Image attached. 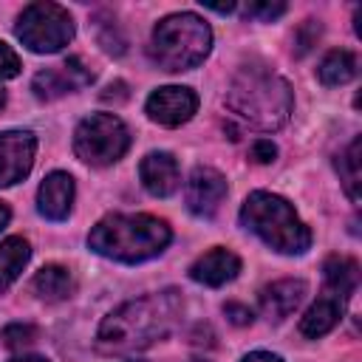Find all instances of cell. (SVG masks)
I'll use <instances>...</instances> for the list:
<instances>
[{
	"label": "cell",
	"instance_id": "cell-1",
	"mask_svg": "<svg viewBox=\"0 0 362 362\" xmlns=\"http://www.w3.org/2000/svg\"><path fill=\"white\" fill-rule=\"evenodd\" d=\"M181 308L184 303L173 288L130 300L102 320L96 334L99 348L107 354H130L147 348L173 331L181 317Z\"/></svg>",
	"mask_w": 362,
	"mask_h": 362
},
{
	"label": "cell",
	"instance_id": "cell-2",
	"mask_svg": "<svg viewBox=\"0 0 362 362\" xmlns=\"http://www.w3.org/2000/svg\"><path fill=\"white\" fill-rule=\"evenodd\" d=\"M226 107L232 110L235 119H240L252 130L272 133L288 122L294 96L280 74L252 62L232 76L226 88Z\"/></svg>",
	"mask_w": 362,
	"mask_h": 362
},
{
	"label": "cell",
	"instance_id": "cell-3",
	"mask_svg": "<svg viewBox=\"0 0 362 362\" xmlns=\"http://www.w3.org/2000/svg\"><path fill=\"white\" fill-rule=\"evenodd\" d=\"M173 232L167 221L153 218V215H127V212H113L105 215L88 235V246L119 263H141L156 255H161L170 243Z\"/></svg>",
	"mask_w": 362,
	"mask_h": 362
},
{
	"label": "cell",
	"instance_id": "cell-4",
	"mask_svg": "<svg viewBox=\"0 0 362 362\" xmlns=\"http://www.w3.org/2000/svg\"><path fill=\"white\" fill-rule=\"evenodd\" d=\"M240 223L280 255H303L311 246V232L294 206L274 192H252L240 206Z\"/></svg>",
	"mask_w": 362,
	"mask_h": 362
},
{
	"label": "cell",
	"instance_id": "cell-5",
	"mask_svg": "<svg viewBox=\"0 0 362 362\" xmlns=\"http://www.w3.org/2000/svg\"><path fill=\"white\" fill-rule=\"evenodd\" d=\"M209 48H212V31L192 11L164 17L153 28V40H150V57L164 71H189L204 62Z\"/></svg>",
	"mask_w": 362,
	"mask_h": 362
},
{
	"label": "cell",
	"instance_id": "cell-6",
	"mask_svg": "<svg viewBox=\"0 0 362 362\" xmlns=\"http://www.w3.org/2000/svg\"><path fill=\"white\" fill-rule=\"evenodd\" d=\"M17 37L34 54H57L74 40V20L57 3H31L17 17Z\"/></svg>",
	"mask_w": 362,
	"mask_h": 362
},
{
	"label": "cell",
	"instance_id": "cell-7",
	"mask_svg": "<svg viewBox=\"0 0 362 362\" xmlns=\"http://www.w3.org/2000/svg\"><path fill=\"white\" fill-rule=\"evenodd\" d=\"M130 147V133L124 122L113 113H90L79 122L74 133V153L93 167H107L119 161Z\"/></svg>",
	"mask_w": 362,
	"mask_h": 362
},
{
	"label": "cell",
	"instance_id": "cell-8",
	"mask_svg": "<svg viewBox=\"0 0 362 362\" xmlns=\"http://www.w3.org/2000/svg\"><path fill=\"white\" fill-rule=\"evenodd\" d=\"M37 139L28 130H6L0 133V187H11L23 181L34 167Z\"/></svg>",
	"mask_w": 362,
	"mask_h": 362
},
{
	"label": "cell",
	"instance_id": "cell-9",
	"mask_svg": "<svg viewBox=\"0 0 362 362\" xmlns=\"http://www.w3.org/2000/svg\"><path fill=\"white\" fill-rule=\"evenodd\" d=\"M147 116L156 122V124H164V127H178L184 122L192 119V113L198 110V96L195 90L189 88H181V85H167V88H158L147 96V105H144Z\"/></svg>",
	"mask_w": 362,
	"mask_h": 362
},
{
	"label": "cell",
	"instance_id": "cell-10",
	"mask_svg": "<svg viewBox=\"0 0 362 362\" xmlns=\"http://www.w3.org/2000/svg\"><path fill=\"white\" fill-rule=\"evenodd\" d=\"M88 82H93V74L82 65L79 57H71L65 59L62 65L57 68H45L34 76L31 88L37 93V99H59L65 93H74L79 88H85Z\"/></svg>",
	"mask_w": 362,
	"mask_h": 362
},
{
	"label": "cell",
	"instance_id": "cell-11",
	"mask_svg": "<svg viewBox=\"0 0 362 362\" xmlns=\"http://www.w3.org/2000/svg\"><path fill=\"white\" fill-rule=\"evenodd\" d=\"M187 206L198 218H209L218 212L221 201L226 198V178L212 167H195L187 181Z\"/></svg>",
	"mask_w": 362,
	"mask_h": 362
},
{
	"label": "cell",
	"instance_id": "cell-12",
	"mask_svg": "<svg viewBox=\"0 0 362 362\" xmlns=\"http://www.w3.org/2000/svg\"><path fill=\"white\" fill-rule=\"evenodd\" d=\"M139 178L144 184V189L156 198H167L178 189V161L164 153V150H156V153H147L139 164Z\"/></svg>",
	"mask_w": 362,
	"mask_h": 362
},
{
	"label": "cell",
	"instance_id": "cell-13",
	"mask_svg": "<svg viewBox=\"0 0 362 362\" xmlns=\"http://www.w3.org/2000/svg\"><path fill=\"white\" fill-rule=\"evenodd\" d=\"M74 204V178L68 173H51L37 189V209L48 221H65Z\"/></svg>",
	"mask_w": 362,
	"mask_h": 362
},
{
	"label": "cell",
	"instance_id": "cell-14",
	"mask_svg": "<svg viewBox=\"0 0 362 362\" xmlns=\"http://www.w3.org/2000/svg\"><path fill=\"white\" fill-rule=\"evenodd\" d=\"M238 272H240V257H238L235 252L218 246V249H209L206 255H201V257L192 263L189 277H192L195 283H204V286L218 288V286L235 280Z\"/></svg>",
	"mask_w": 362,
	"mask_h": 362
},
{
	"label": "cell",
	"instance_id": "cell-15",
	"mask_svg": "<svg viewBox=\"0 0 362 362\" xmlns=\"http://www.w3.org/2000/svg\"><path fill=\"white\" fill-rule=\"evenodd\" d=\"M305 291H308V286L303 280H277V283H272V286H266L260 291V311L269 320L280 322L291 311H297V305L303 303Z\"/></svg>",
	"mask_w": 362,
	"mask_h": 362
},
{
	"label": "cell",
	"instance_id": "cell-16",
	"mask_svg": "<svg viewBox=\"0 0 362 362\" xmlns=\"http://www.w3.org/2000/svg\"><path fill=\"white\" fill-rule=\"evenodd\" d=\"M345 297L334 294V291H322V297H317V303L305 311V317L300 320V334L308 337V339H317V337H325L339 320H342V311H345Z\"/></svg>",
	"mask_w": 362,
	"mask_h": 362
},
{
	"label": "cell",
	"instance_id": "cell-17",
	"mask_svg": "<svg viewBox=\"0 0 362 362\" xmlns=\"http://www.w3.org/2000/svg\"><path fill=\"white\" fill-rule=\"evenodd\" d=\"M322 277H325V288L339 294V297H351L359 286V266L356 260L351 257H339V255H331L322 266Z\"/></svg>",
	"mask_w": 362,
	"mask_h": 362
},
{
	"label": "cell",
	"instance_id": "cell-18",
	"mask_svg": "<svg viewBox=\"0 0 362 362\" xmlns=\"http://www.w3.org/2000/svg\"><path fill=\"white\" fill-rule=\"evenodd\" d=\"M31 288H34V294L42 297V300H51V303H54V300H65V297L74 291V277H71V272H68L65 266L51 263V266H42V269L34 274Z\"/></svg>",
	"mask_w": 362,
	"mask_h": 362
},
{
	"label": "cell",
	"instance_id": "cell-19",
	"mask_svg": "<svg viewBox=\"0 0 362 362\" xmlns=\"http://www.w3.org/2000/svg\"><path fill=\"white\" fill-rule=\"evenodd\" d=\"M31 257V246L25 238H6L0 243V294L20 277Z\"/></svg>",
	"mask_w": 362,
	"mask_h": 362
},
{
	"label": "cell",
	"instance_id": "cell-20",
	"mask_svg": "<svg viewBox=\"0 0 362 362\" xmlns=\"http://www.w3.org/2000/svg\"><path fill=\"white\" fill-rule=\"evenodd\" d=\"M317 76L322 85L328 88H337V85H345L356 76V57L345 48H334L322 57L320 68H317Z\"/></svg>",
	"mask_w": 362,
	"mask_h": 362
},
{
	"label": "cell",
	"instance_id": "cell-21",
	"mask_svg": "<svg viewBox=\"0 0 362 362\" xmlns=\"http://www.w3.org/2000/svg\"><path fill=\"white\" fill-rule=\"evenodd\" d=\"M359 156H362V139L356 136L339 156H337V173L339 181L348 192V198L356 204L359 201V184H362V173H359Z\"/></svg>",
	"mask_w": 362,
	"mask_h": 362
},
{
	"label": "cell",
	"instance_id": "cell-22",
	"mask_svg": "<svg viewBox=\"0 0 362 362\" xmlns=\"http://www.w3.org/2000/svg\"><path fill=\"white\" fill-rule=\"evenodd\" d=\"M0 337H3V342L8 348H23V345H31L37 339V328L28 325V322H11V325L3 328Z\"/></svg>",
	"mask_w": 362,
	"mask_h": 362
},
{
	"label": "cell",
	"instance_id": "cell-23",
	"mask_svg": "<svg viewBox=\"0 0 362 362\" xmlns=\"http://www.w3.org/2000/svg\"><path fill=\"white\" fill-rule=\"evenodd\" d=\"M243 14H246V17H255V20L272 23V20H277L280 14H286V3H249V6L243 8Z\"/></svg>",
	"mask_w": 362,
	"mask_h": 362
},
{
	"label": "cell",
	"instance_id": "cell-24",
	"mask_svg": "<svg viewBox=\"0 0 362 362\" xmlns=\"http://www.w3.org/2000/svg\"><path fill=\"white\" fill-rule=\"evenodd\" d=\"M17 74H20V57L11 51V45L0 40V79H11Z\"/></svg>",
	"mask_w": 362,
	"mask_h": 362
},
{
	"label": "cell",
	"instance_id": "cell-25",
	"mask_svg": "<svg viewBox=\"0 0 362 362\" xmlns=\"http://www.w3.org/2000/svg\"><path fill=\"white\" fill-rule=\"evenodd\" d=\"M317 37H320V23L305 20V23H303V28L297 31V57H303V54L317 42Z\"/></svg>",
	"mask_w": 362,
	"mask_h": 362
},
{
	"label": "cell",
	"instance_id": "cell-26",
	"mask_svg": "<svg viewBox=\"0 0 362 362\" xmlns=\"http://www.w3.org/2000/svg\"><path fill=\"white\" fill-rule=\"evenodd\" d=\"M274 156H277V147H274L269 139H257V141L252 144V158H255L257 164H269V161H274Z\"/></svg>",
	"mask_w": 362,
	"mask_h": 362
},
{
	"label": "cell",
	"instance_id": "cell-27",
	"mask_svg": "<svg viewBox=\"0 0 362 362\" xmlns=\"http://www.w3.org/2000/svg\"><path fill=\"white\" fill-rule=\"evenodd\" d=\"M223 311H226V317H229L235 325H246V322H252V311H249L246 305H238V303H226V305H223Z\"/></svg>",
	"mask_w": 362,
	"mask_h": 362
},
{
	"label": "cell",
	"instance_id": "cell-28",
	"mask_svg": "<svg viewBox=\"0 0 362 362\" xmlns=\"http://www.w3.org/2000/svg\"><path fill=\"white\" fill-rule=\"evenodd\" d=\"M240 362H283L277 354H272V351H252V354H246Z\"/></svg>",
	"mask_w": 362,
	"mask_h": 362
},
{
	"label": "cell",
	"instance_id": "cell-29",
	"mask_svg": "<svg viewBox=\"0 0 362 362\" xmlns=\"http://www.w3.org/2000/svg\"><path fill=\"white\" fill-rule=\"evenodd\" d=\"M206 8H212V11H218V14H229V11H235V3H204Z\"/></svg>",
	"mask_w": 362,
	"mask_h": 362
},
{
	"label": "cell",
	"instance_id": "cell-30",
	"mask_svg": "<svg viewBox=\"0 0 362 362\" xmlns=\"http://www.w3.org/2000/svg\"><path fill=\"white\" fill-rule=\"evenodd\" d=\"M8 218H11V212H8V206L6 204H0V229L8 223Z\"/></svg>",
	"mask_w": 362,
	"mask_h": 362
},
{
	"label": "cell",
	"instance_id": "cell-31",
	"mask_svg": "<svg viewBox=\"0 0 362 362\" xmlns=\"http://www.w3.org/2000/svg\"><path fill=\"white\" fill-rule=\"evenodd\" d=\"M11 362H48V359H42V356H17Z\"/></svg>",
	"mask_w": 362,
	"mask_h": 362
},
{
	"label": "cell",
	"instance_id": "cell-32",
	"mask_svg": "<svg viewBox=\"0 0 362 362\" xmlns=\"http://www.w3.org/2000/svg\"><path fill=\"white\" fill-rule=\"evenodd\" d=\"M3 105H6V93L0 90V110H3Z\"/></svg>",
	"mask_w": 362,
	"mask_h": 362
},
{
	"label": "cell",
	"instance_id": "cell-33",
	"mask_svg": "<svg viewBox=\"0 0 362 362\" xmlns=\"http://www.w3.org/2000/svg\"><path fill=\"white\" fill-rule=\"evenodd\" d=\"M124 362H141V359H124Z\"/></svg>",
	"mask_w": 362,
	"mask_h": 362
}]
</instances>
